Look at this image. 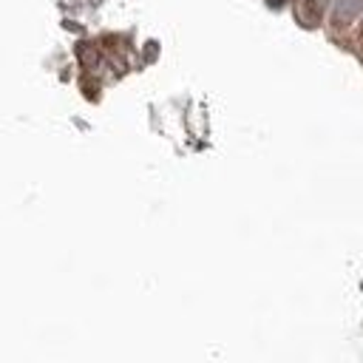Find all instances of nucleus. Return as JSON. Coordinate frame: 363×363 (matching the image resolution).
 Here are the masks:
<instances>
[{"mask_svg":"<svg viewBox=\"0 0 363 363\" xmlns=\"http://www.w3.org/2000/svg\"><path fill=\"white\" fill-rule=\"evenodd\" d=\"M284 3V0H269V6H281Z\"/></svg>","mask_w":363,"mask_h":363,"instance_id":"nucleus-2","label":"nucleus"},{"mask_svg":"<svg viewBox=\"0 0 363 363\" xmlns=\"http://www.w3.org/2000/svg\"><path fill=\"white\" fill-rule=\"evenodd\" d=\"M360 12H363V0H338L335 12H332V23H335V26H349Z\"/></svg>","mask_w":363,"mask_h":363,"instance_id":"nucleus-1","label":"nucleus"}]
</instances>
